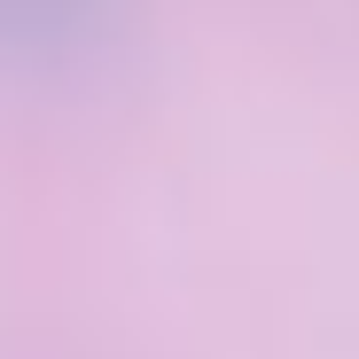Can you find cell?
Instances as JSON below:
<instances>
[{"mask_svg":"<svg viewBox=\"0 0 359 359\" xmlns=\"http://www.w3.org/2000/svg\"><path fill=\"white\" fill-rule=\"evenodd\" d=\"M133 0H0V86L79 79L126 39Z\"/></svg>","mask_w":359,"mask_h":359,"instance_id":"6da1fadb","label":"cell"}]
</instances>
